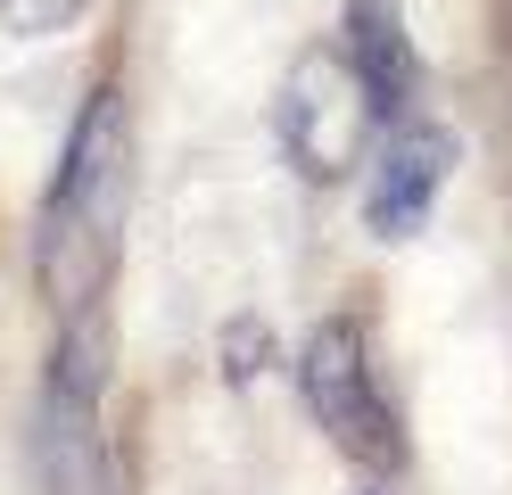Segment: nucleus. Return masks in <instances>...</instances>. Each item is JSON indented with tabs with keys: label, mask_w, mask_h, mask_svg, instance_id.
Instances as JSON below:
<instances>
[{
	"label": "nucleus",
	"mask_w": 512,
	"mask_h": 495,
	"mask_svg": "<svg viewBox=\"0 0 512 495\" xmlns=\"http://www.w3.org/2000/svg\"><path fill=\"white\" fill-rule=\"evenodd\" d=\"M124 215H133V116H124V91L100 83L67 132L58 182L42 198V240H34V273L58 322L108 297L124 256Z\"/></svg>",
	"instance_id": "obj_1"
},
{
	"label": "nucleus",
	"mask_w": 512,
	"mask_h": 495,
	"mask_svg": "<svg viewBox=\"0 0 512 495\" xmlns=\"http://www.w3.org/2000/svg\"><path fill=\"white\" fill-rule=\"evenodd\" d=\"M100 396H108V314L83 306L58 330V363L34 413V471L42 495H124L108 429H100Z\"/></svg>",
	"instance_id": "obj_2"
},
{
	"label": "nucleus",
	"mask_w": 512,
	"mask_h": 495,
	"mask_svg": "<svg viewBox=\"0 0 512 495\" xmlns=\"http://www.w3.org/2000/svg\"><path fill=\"white\" fill-rule=\"evenodd\" d=\"M273 132H281V149H290V165L306 182H347L364 165V141L380 132V108H372L356 58L339 42L298 50V66L281 75V99H273Z\"/></svg>",
	"instance_id": "obj_3"
},
{
	"label": "nucleus",
	"mask_w": 512,
	"mask_h": 495,
	"mask_svg": "<svg viewBox=\"0 0 512 495\" xmlns=\"http://www.w3.org/2000/svg\"><path fill=\"white\" fill-rule=\"evenodd\" d=\"M298 388H306V413L331 429V446L364 471H397L405 438H397V413L372 380V355H364V330L356 322H323L298 355Z\"/></svg>",
	"instance_id": "obj_4"
},
{
	"label": "nucleus",
	"mask_w": 512,
	"mask_h": 495,
	"mask_svg": "<svg viewBox=\"0 0 512 495\" xmlns=\"http://www.w3.org/2000/svg\"><path fill=\"white\" fill-rule=\"evenodd\" d=\"M446 165H455V132H438V124H397L389 132V149H380L372 165V182H364V223L380 231V240H405V231H422L430 207H438V190H446Z\"/></svg>",
	"instance_id": "obj_5"
},
{
	"label": "nucleus",
	"mask_w": 512,
	"mask_h": 495,
	"mask_svg": "<svg viewBox=\"0 0 512 495\" xmlns=\"http://www.w3.org/2000/svg\"><path fill=\"white\" fill-rule=\"evenodd\" d=\"M347 58H356V75L372 91V108L380 124H405L413 116V99H422V58H413V33L397 17V0H347Z\"/></svg>",
	"instance_id": "obj_6"
},
{
	"label": "nucleus",
	"mask_w": 512,
	"mask_h": 495,
	"mask_svg": "<svg viewBox=\"0 0 512 495\" xmlns=\"http://www.w3.org/2000/svg\"><path fill=\"white\" fill-rule=\"evenodd\" d=\"M83 9H91V0H0L9 33H25V42H42V33H67Z\"/></svg>",
	"instance_id": "obj_7"
},
{
	"label": "nucleus",
	"mask_w": 512,
	"mask_h": 495,
	"mask_svg": "<svg viewBox=\"0 0 512 495\" xmlns=\"http://www.w3.org/2000/svg\"><path fill=\"white\" fill-rule=\"evenodd\" d=\"M223 355H232V363H223L232 380H256V372H265V363H256V355H265V330H256V322H240L232 339H223Z\"/></svg>",
	"instance_id": "obj_8"
}]
</instances>
